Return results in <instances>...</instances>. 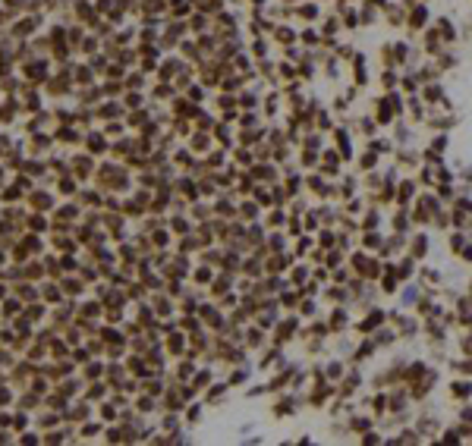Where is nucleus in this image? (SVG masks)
<instances>
[{"label": "nucleus", "instance_id": "obj_1", "mask_svg": "<svg viewBox=\"0 0 472 446\" xmlns=\"http://www.w3.org/2000/svg\"><path fill=\"white\" fill-rule=\"evenodd\" d=\"M425 19H428V10H425V6H419V10L413 13V25L419 29V25H425Z\"/></svg>", "mask_w": 472, "mask_h": 446}, {"label": "nucleus", "instance_id": "obj_2", "mask_svg": "<svg viewBox=\"0 0 472 446\" xmlns=\"http://www.w3.org/2000/svg\"><path fill=\"white\" fill-rule=\"evenodd\" d=\"M299 16H302V19H315L318 10H315V6H302V10H299Z\"/></svg>", "mask_w": 472, "mask_h": 446}, {"label": "nucleus", "instance_id": "obj_3", "mask_svg": "<svg viewBox=\"0 0 472 446\" xmlns=\"http://www.w3.org/2000/svg\"><path fill=\"white\" fill-rule=\"evenodd\" d=\"M378 3H384V0H378Z\"/></svg>", "mask_w": 472, "mask_h": 446}]
</instances>
